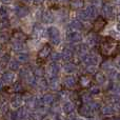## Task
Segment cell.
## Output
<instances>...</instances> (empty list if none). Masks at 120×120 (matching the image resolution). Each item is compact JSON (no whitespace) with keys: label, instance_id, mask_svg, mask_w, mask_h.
<instances>
[{"label":"cell","instance_id":"obj_21","mask_svg":"<svg viewBox=\"0 0 120 120\" xmlns=\"http://www.w3.org/2000/svg\"><path fill=\"white\" fill-rule=\"evenodd\" d=\"M41 20L43 23H51L53 21V14L50 11H45L41 16Z\"/></svg>","mask_w":120,"mask_h":120},{"label":"cell","instance_id":"obj_46","mask_svg":"<svg viewBox=\"0 0 120 120\" xmlns=\"http://www.w3.org/2000/svg\"><path fill=\"white\" fill-rule=\"evenodd\" d=\"M8 26H10V22H8V19H3L2 22H1V30L5 29V27H8Z\"/></svg>","mask_w":120,"mask_h":120},{"label":"cell","instance_id":"obj_16","mask_svg":"<svg viewBox=\"0 0 120 120\" xmlns=\"http://www.w3.org/2000/svg\"><path fill=\"white\" fill-rule=\"evenodd\" d=\"M68 29L73 32H78V31H80V30L83 29V25L80 21L73 20V21H71L70 24H68Z\"/></svg>","mask_w":120,"mask_h":120},{"label":"cell","instance_id":"obj_56","mask_svg":"<svg viewBox=\"0 0 120 120\" xmlns=\"http://www.w3.org/2000/svg\"><path fill=\"white\" fill-rule=\"evenodd\" d=\"M75 120H81V119H75Z\"/></svg>","mask_w":120,"mask_h":120},{"label":"cell","instance_id":"obj_44","mask_svg":"<svg viewBox=\"0 0 120 120\" xmlns=\"http://www.w3.org/2000/svg\"><path fill=\"white\" fill-rule=\"evenodd\" d=\"M8 11L5 10V8H4V6H2V8H1V18H2V20L8 18Z\"/></svg>","mask_w":120,"mask_h":120},{"label":"cell","instance_id":"obj_15","mask_svg":"<svg viewBox=\"0 0 120 120\" xmlns=\"http://www.w3.org/2000/svg\"><path fill=\"white\" fill-rule=\"evenodd\" d=\"M13 39H14L15 41H18V42L22 43L23 41L26 40V35L21 31H14L13 32Z\"/></svg>","mask_w":120,"mask_h":120},{"label":"cell","instance_id":"obj_17","mask_svg":"<svg viewBox=\"0 0 120 120\" xmlns=\"http://www.w3.org/2000/svg\"><path fill=\"white\" fill-rule=\"evenodd\" d=\"M82 60H83V62L86 64V66L87 65H96V63H97V57H96L95 55H86L85 57H83Z\"/></svg>","mask_w":120,"mask_h":120},{"label":"cell","instance_id":"obj_8","mask_svg":"<svg viewBox=\"0 0 120 120\" xmlns=\"http://www.w3.org/2000/svg\"><path fill=\"white\" fill-rule=\"evenodd\" d=\"M50 55H51V45L50 44H45V45L38 52V59L45 60Z\"/></svg>","mask_w":120,"mask_h":120},{"label":"cell","instance_id":"obj_35","mask_svg":"<svg viewBox=\"0 0 120 120\" xmlns=\"http://www.w3.org/2000/svg\"><path fill=\"white\" fill-rule=\"evenodd\" d=\"M98 39H99V38H98L97 36L95 35V34H91V35L89 36V38H87V40H89V43L92 44V45H95V44L98 42Z\"/></svg>","mask_w":120,"mask_h":120},{"label":"cell","instance_id":"obj_40","mask_svg":"<svg viewBox=\"0 0 120 120\" xmlns=\"http://www.w3.org/2000/svg\"><path fill=\"white\" fill-rule=\"evenodd\" d=\"M8 41V35L5 33H2L1 35H0V42H1V44L6 43Z\"/></svg>","mask_w":120,"mask_h":120},{"label":"cell","instance_id":"obj_50","mask_svg":"<svg viewBox=\"0 0 120 120\" xmlns=\"http://www.w3.org/2000/svg\"><path fill=\"white\" fill-rule=\"evenodd\" d=\"M58 2H60V3H66V2H68L70 0H57Z\"/></svg>","mask_w":120,"mask_h":120},{"label":"cell","instance_id":"obj_29","mask_svg":"<svg viewBox=\"0 0 120 120\" xmlns=\"http://www.w3.org/2000/svg\"><path fill=\"white\" fill-rule=\"evenodd\" d=\"M33 74H34V76H36L37 78H42V76H43V74H44V71L41 66H36L33 71Z\"/></svg>","mask_w":120,"mask_h":120},{"label":"cell","instance_id":"obj_18","mask_svg":"<svg viewBox=\"0 0 120 120\" xmlns=\"http://www.w3.org/2000/svg\"><path fill=\"white\" fill-rule=\"evenodd\" d=\"M62 110H63V112L65 113V114L70 115V114H72V113L74 112L75 105H74V103H73V102L66 101V102H64L63 105H62Z\"/></svg>","mask_w":120,"mask_h":120},{"label":"cell","instance_id":"obj_3","mask_svg":"<svg viewBox=\"0 0 120 120\" xmlns=\"http://www.w3.org/2000/svg\"><path fill=\"white\" fill-rule=\"evenodd\" d=\"M11 120H23L27 116V110L25 108H20L11 113Z\"/></svg>","mask_w":120,"mask_h":120},{"label":"cell","instance_id":"obj_11","mask_svg":"<svg viewBox=\"0 0 120 120\" xmlns=\"http://www.w3.org/2000/svg\"><path fill=\"white\" fill-rule=\"evenodd\" d=\"M15 79V74L12 72V71H10V72H4L3 74H2V83H5V84H10V83H12L13 81H14Z\"/></svg>","mask_w":120,"mask_h":120},{"label":"cell","instance_id":"obj_2","mask_svg":"<svg viewBox=\"0 0 120 120\" xmlns=\"http://www.w3.org/2000/svg\"><path fill=\"white\" fill-rule=\"evenodd\" d=\"M48 33H49V36L51 38V42L55 45L60 43V32L57 27L55 26H51L48 29Z\"/></svg>","mask_w":120,"mask_h":120},{"label":"cell","instance_id":"obj_48","mask_svg":"<svg viewBox=\"0 0 120 120\" xmlns=\"http://www.w3.org/2000/svg\"><path fill=\"white\" fill-rule=\"evenodd\" d=\"M8 59H10V56H8V55H3V56H2V58H1L2 63H6V62L8 63Z\"/></svg>","mask_w":120,"mask_h":120},{"label":"cell","instance_id":"obj_31","mask_svg":"<svg viewBox=\"0 0 120 120\" xmlns=\"http://www.w3.org/2000/svg\"><path fill=\"white\" fill-rule=\"evenodd\" d=\"M19 63H20V62H19L18 60H12V61H10V63H8V66H10L11 71H17V70H19V68H20Z\"/></svg>","mask_w":120,"mask_h":120},{"label":"cell","instance_id":"obj_1","mask_svg":"<svg viewBox=\"0 0 120 120\" xmlns=\"http://www.w3.org/2000/svg\"><path fill=\"white\" fill-rule=\"evenodd\" d=\"M119 52V44L116 40L105 37L100 42V53L104 57H115Z\"/></svg>","mask_w":120,"mask_h":120},{"label":"cell","instance_id":"obj_4","mask_svg":"<svg viewBox=\"0 0 120 120\" xmlns=\"http://www.w3.org/2000/svg\"><path fill=\"white\" fill-rule=\"evenodd\" d=\"M79 114L82 117H85V118H89V117H92V115L94 114L92 108L90 106V104H82V105L79 108L78 110Z\"/></svg>","mask_w":120,"mask_h":120},{"label":"cell","instance_id":"obj_37","mask_svg":"<svg viewBox=\"0 0 120 120\" xmlns=\"http://www.w3.org/2000/svg\"><path fill=\"white\" fill-rule=\"evenodd\" d=\"M36 85H38L40 89H43V90L48 87V83H46V81L44 80V79H42V78H38L37 84H36Z\"/></svg>","mask_w":120,"mask_h":120},{"label":"cell","instance_id":"obj_22","mask_svg":"<svg viewBox=\"0 0 120 120\" xmlns=\"http://www.w3.org/2000/svg\"><path fill=\"white\" fill-rule=\"evenodd\" d=\"M85 12L89 15L90 19H93L97 16V10H96L95 5H90V6H87V8H85Z\"/></svg>","mask_w":120,"mask_h":120},{"label":"cell","instance_id":"obj_54","mask_svg":"<svg viewBox=\"0 0 120 120\" xmlns=\"http://www.w3.org/2000/svg\"><path fill=\"white\" fill-rule=\"evenodd\" d=\"M2 1L5 2V3H6V2H10V0H2Z\"/></svg>","mask_w":120,"mask_h":120},{"label":"cell","instance_id":"obj_5","mask_svg":"<svg viewBox=\"0 0 120 120\" xmlns=\"http://www.w3.org/2000/svg\"><path fill=\"white\" fill-rule=\"evenodd\" d=\"M66 40L71 43H77V42H80L82 40V35L78 32H72V33H68L66 35Z\"/></svg>","mask_w":120,"mask_h":120},{"label":"cell","instance_id":"obj_42","mask_svg":"<svg viewBox=\"0 0 120 120\" xmlns=\"http://www.w3.org/2000/svg\"><path fill=\"white\" fill-rule=\"evenodd\" d=\"M32 120H43V115L41 113H34L32 115Z\"/></svg>","mask_w":120,"mask_h":120},{"label":"cell","instance_id":"obj_10","mask_svg":"<svg viewBox=\"0 0 120 120\" xmlns=\"http://www.w3.org/2000/svg\"><path fill=\"white\" fill-rule=\"evenodd\" d=\"M58 73H59V66L57 65V64H50L48 70H46V74L49 75L50 79L56 78Z\"/></svg>","mask_w":120,"mask_h":120},{"label":"cell","instance_id":"obj_33","mask_svg":"<svg viewBox=\"0 0 120 120\" xmlns=\"http://www.w3.org/2000/svg\"><path fill=\"white\" fill-rule=\"evenodd\" d=\"M75 70H76V65L74 63H66L64 65V71L66 73H73L75 72Z\"/></svg>","mask_w":120,"mask_h":120},{"label":"cell","instance_id":"obj_55","mask_svg":"<svg viewBox=\"0 0 120 120\" xmlns=\"http://www.w3.org/2000/svg\"><path fill=\"white\" fill-rule=\"evenodd\" d=\"M118 20H119V22H120V14L118 15Z\"/></svg>","mask_w":120,"mask_h":120},{"label":"cell","instance_id":"obj_14","mask_svg":"<svg viewBox=\"0 0 120 120\" xmlns=\"http://www.w3.org/2000/svg\"><path fill=\"white\" fill-rule=\"evenodd\" d=\"M30 13V10L26 6H22V5H18L16 8V15L19 18H23V17L27 16Z\"/></svg>","mask_w":120,"mask_h":120},{"label":"cell","instance_id":"obj_6","mask_svg":"<svg viewBox=\"0 0 120 120\" xmlns=\"http://www.w3.org/2000/svg\"><path fill=\"white\" fill-rule=\"evenodd\" d=\"M106 21L104 20L103 17H98L93 23V30L94 32H100L101 30H103V27L105 26Z\"/></svg>","mask_w":120,"mask_h":120},{"label":"cell","instance_id":"obj_30","mask_svg":"<svg viewBox=\"0 0 120 120\" xmlns=\"http://www.w3.org/2000/svg\"><path fill=\"white\" fill-rule=\"evenodd\" d=\"M50 87L52 90H54V91H56V90H58L59 89V82H58V79H57V77L56 78H52V79H50Z\"/></svg>","mask_w":120,"mask_h":120},{"label":"cell","instance_id":"obj_47","mask_svg":"<svg viewBox=\"0 0 120 120\" xmlns=\"http://www.w3.org/2000/svg\"><path fill=\"white\" fill-rule=\"evenodd\" d=\"M101 68H104V70H109L110 71V68H111V63L109 61H104V62H102V64H101Z\"/></svg>","mask_w":120,"mask_h":120},{"label":"cell","instance_id":"obj_13","mask_svg":"<svg viewBox=\"0 0 120 120\" xmlns=\"http://www.w3.org/2000/svg\"><path fill=\"white\" fill-rule=\"evenodd\" d=\"M63 85L66 89H73L76 85V79L73 76H66L63 79Z\"/></svg>","mask_w":120,"mask_h":120},{"label":"cell","instance_id":"obj_53","mask_svg":"<svg viewBox=\"0 0 120 120\" xmlns=\"http://www.w3.org/2000/svg\"><path fill=\"white\" fill-rule=\"evenodd\" d=\"M117 29H118V31L120 32V22L118 23V25H117Z\"/></svg>","mask_w":120,"mask_h":120},{"label":"cell","instance_id":"obj_49","mask_svg":"<svg viewBox=\"0 0 120 120\" xmlns=\"http://www.w3.org/2000/svg\"><path fill=\"white\" fill-rule=\"evenodd\" d=\"M33 1L35 4H41V3H43L44 0H33Z\"/></svg>","mask_w":120,"mask_h":120},{"label":"cell","instance_id":"obj_43","mask_svg":"<svg viewBox=\"0 0 120 120\" xmlns=\"http://www.w3.org/2000/svg\"><path fill=\"white\" fill-rule=\"evenodd\" d=\"M90 106L92 108L93 112H96V111H98V110L100 109V105L97 103V102H95V101H92L91 103H90Z\"/></svg>","mask_w":120,"mask_h":120},{"label":"cell","instance_id":"obj_24","mask_svg":"<svg viewBox=\"0 0 120 120\" xmlns=\"http://www.w3.org/2000/svg\"><path fill=\"white\" fill-rule=\"evenodd\" d=\"M77 52H78L79 56L81 57V58H83V57H85L87 54V48L86 45H84V44H81V45L77 46Z\"/></svg>","mask_w":120,"mask_h":120},{"label":"cell","instance_id":"obj_39","mask_svg":"<svg viewBox=\"0 0 120 120\" xmlns=\"http://www.w3.org/2000/svg\"><path fill=\"white\" fill-rule=\"evenodd\" d=\"M100 87L99 85H93V86H91V90H90V94H93V95H97V94L100 93Z\"/></svg>","mask_w":120,"mask_h":120},{"label":"cell","instance_id":"obj_27","mask_svg":"<svg viewBox=\"0 0 120 120\" xmlns=\"http://www.w3.org/2000/svg\"><path fill=\"white\" fill-rule=\"evenodd\" d=\"M30 57L27 54H25V53H19L18 55H17V60H18L20 63H26L27 61H29Z\"/></svg>","mask_w":120,"mask_h":120},{"label":"cell","instance_id":"obj_45","mask_svg":"<svg viewBox=\"0 0 120 120\" xmlns=\"http://www.w3.org/2000/svg\"><path fill=\"white\" fill-rule=\"evenodd\" d=\"M86 71L89 73H91V74H93V73H97L96 72V65H87L86 66Z\"/></svg>","mask_w":120,"mask_h":120},{"label":"cell","instance_id":"obj_52","mask_svg":"<svg viewBox=\"0 0 120 120\" xmlns=\"http://www.w3.org/2000/svg\"><path fill=\"white\" fill-rule=\"evenodd\" d=\"M117 66H118V68H120V58H119L118 60H117Z\"/></svg>","mask_w":120,"mask_h":120},{"label":"cell","instance_id":"obj_36","mask_svg":"<svg viewBox=\"0 0 120 120\" xmlns=\"http://www.w3.org/2000/svg\"><path fill=\"white\" fill-rule=\"evenodd\" d=\"M109 77H110L111 80H118L119 74L115 70H111V71H109Z\"/></svg>","mask_w":120,"mask_h":120},{"label":"cell","instance_id":"obj_34","mask_svg":"<svg viewBox=\"0 0 120 120\" xmlns=\"http://www.w3.org/2000/svg\"><path fill=\"white\" fill-rule=\"evenodd\" d=\"M78 18L81 19V20H83V21L90 20V17H89V15L86 14L85 10H82V11H80V12L78 13Z\"/></svg>","mask_w":120,"mask_h":120},{"label":"cell","instance_id":"obj_26","mask_svg":"<svg viewBox=\"0 0 120 120\" xmlns=\"http://www.w3.org/2000/svg\"><path fill=\"white\" fill-rule=\"evenodd\" d=\"M61 56H62V59H64V60H70V59H72V57H73V51L71 50V49H64L63 50V52H62V54H61Z\"/></svg>","mask_w":120,"mask_h":120},{"label":"cell","instance_id":"obj_28","mask_svg":"<svg viewBox=\"0 0 120 120\" xmlns=\"http://www.w3.org/2000/svg\"><path fill=\"white\" fill-rule=\"evenodd\" d=\"M23 90L24 89H23V85L21 82H15L14 84L12 85V91L15 92L16 94L20 93V92H23Z\"/></svg>","mask_w":120,"mask_h":120},{"label":"cell","instance_id":"obj_32","mask_svg":"<svg viewBox=\"0 0 120 120\" xmlns=\"http://www.w3.org/2000/svg\"><path fill=\"white\" fill-rule=\"evenodd\" d=\"M71 6L73 8H80L83 6V1L82 0H72L71 1Z\"/></svg>","mask_w":120,"mask_h":120},{"label":"cell","instance_id":"obj_19","mask_svg":"<svg viewBox=\"0 0 120 120\" xmlns=\"http://www.w3.org/2000/svg\"><path fill=\"white\" fill-rule=\"evenodd\" d=\"M42 101H43L44 104H46V105H52V104H54L55 102V96L53 95V94H44L43 97L41 98Z\"/></svg>","mask_w":120,"mask_h":120},{"label":"cell","instance_id":"obj_9","mask_svg":"<svg viewBox=\"0 0 120 120\" xmlns=\"http://www.w3.org/2000/svg\"><path fill=\"white\" fill-rule=\"evenodd\" d=\"M79 84L82 89H87V87L91 86L92 84V78L87 75H82L79 78Z\"/></svg>","mask_w":120,"mask_h":120},{"label":"cell","instance_id":"obj_41","mask_svg":"<svg viewBox=\"0 0 120 120\" xmlns=\"http://www.w3.org/2000/svg\"><path fill=\"white\" fill-rule=\"evenodd\" d=\"M51 58H52V60L54 62H57L62 58V56H61V54H58V53H53V54L51 55Z\"/></svg>","mask_w":120,"mask_h":120},{"label":"cell","instance_id":"obj_12","mask_svg":"<svg viewBox=\"0 0 120 120\" xmlns=\"http://www.w3.org/2000/svg\"><path fill=\"white\" fill-rule=\"evenodd\" d=\"M101 12L103 14L104 17L106 18H112L113 15H114V10H113V6L110 4H103L101 8Z\"/></svg>","mask_w":120,"mask_h":120},{"label":"cell","instance_id":"obj_25","mask_svg":"<svg viewBox=\"0 0 120 120\" xmlns=\"http://www.w3.org/2000/svg\"><path fill=\"white\" fill-rule=\"evenodd\" d=\"M12 48H13V50L16 51V52H22V51L24 50V45H23V43L18 42V41H15V40L12 41Z\"/></svg>","mask_w":120,"mask_h":120},{"label":"cell","instance_id":"obj_20","mask_svg":"<svg viewBox=\"0 0 120 120\" xmlns=\"http://www.w3.org/2000/svg\"><path fill=\"white\" fill-rule=\"evenodd\" d=\"M101 113L105 116H111L115 113V109L113 105H110V104H106V105H103L101 108Z\"/></svg>","mask_w":120,"mask_h":120},{"label":"cell","instance_id":"obj_51","mask_svg":"<svg viewBox=\"0 0 120 120\" xmlns=\"http://www.w3.org/2000/svg\"><path fill=\"white\" fill-rule=\"evenodd\" d=\"M21 1H22L23 3H29V2H31V0H21Z\"/></svg>","mask_w":120,"mask_h":120},{"label":"cell","instance_id":"obj_38","mask_svg":"<svg viewBox=\"0 0 120 120\" xmlns=\"http://www.w3.org/2000/svg\"><path fill=\"white\" fill-rule=\"evenodd\" d=\"M81 99H82V101L84 102V104H87V103H91L92 102V98H91V95L90 94H82V96H81Z\"/></svg>","mask_w":120,"mask_h":120},{"label":"cell","instance_id":"obj_7","mask_svg":"<svg viewBox=\"0 0 120 120\" xmlns=\"http://www.w3.org/2000/svg\"><path fill=\"white\" fill-rule=\"evenodd\" d=\"M22 102H23V99L20 94H16V95H14L11 98V105H12V108L17 109V110L21 108Z\"/></svg>","mask_w":120,"mask_h":120},{"label":"cell","instance_id":"obj_23","mask_svg":"<svg viewBox=\"0 0 120 120\" xmlns=\"http://www.w3.org/2000/svg\"><path fill=\"white\" fill-rule=\"evenodd\" d=\"M105 75L103 74V73L101 72H97L95 74V81L98 83V84H103V83H105Z\"/></svg>","mask_w":120,"mask_h":120}]
</instances>
